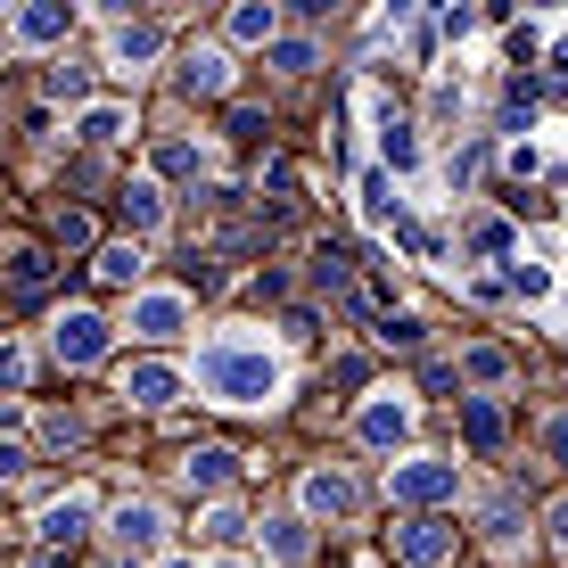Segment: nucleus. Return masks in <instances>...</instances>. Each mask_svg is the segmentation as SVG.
Masks as SVG:
<instances>
[{"mask_svg":"<svg viewBox=\"0 0 568 568\" xmlns=\"http://www.w3.org/2000/svg\"><path fill=\"white\" fill-rule=\"evenodd\" d=\"M199 396H214V404H272L281 396V355H272L264 338L223 329V338L199 346Z\"/></svg>","mask_w":568,"mask_h":568,"instance_id":"1","label":"nucleus"},{"mask_svg":"<svg viewBox=\"0 0 568 568\" xmlns=\"http://www.w3.org/2000/svg\"><path fill=\"white\" fill-rule=\"evenodd\" d=\"M387 495L404 503V511H437V503L462 495V462H437V454H404L387 469Z\"/></svg>","mask_w":568,"mask_h":568,"instance_id":"2","label":"nucleus"},{"mask_svg":"<svg viewBox=\"0 0 568 568\" xmlns=\"http://www.w3.org/2000/svg\"><path fill=\"white\" fill-rule=\"evenodd\" d=\"M108 346H115V329H108L91 305H74V313H58V322H50V355L67 363V371H91Z\"/></svg>","mask_w":568,"mask_h":568,"instance_id":"3","label":"nucleus"},{"mask_svg":"<svg viewBox=\"0 0 568 568\" xmlns=\"http://www.w3.org/2000/svg\"><path fill=\"white\" fill-rule=\"evenodd\" d=\"M363 511V486L346 478V469H305L297 478V519L313 527V519H355Z\"/></svg>","mask_w":568,"mask_h":568,"instance_id":"4","label":"nucleus"},{"mask_svg":"<svg viewBox=\"0 0 568 568\" xmlns=\"http://www.w3.org/2000/svg\"><path fill=\"white\" fill-rule=\"evenodd\" d=\"M108 536H115V552H124V560H165V511H156L149 495L141 503H115Z\"/></svg>","mask_w":568,"mask_h":568,"instance_id":"5","label":"nucleus"},{"mask_svg":"<svg viewBox=\"0 0 568 568\" xmlns=\"http://www.w3.org/2000/svg\"><path fill=\"white\" fill-rule=\"evenodd\" d=\"M91 519H100V503H91V495H83V486H74V495H58V503H50V511H42V519H33V536H42V552H50V560H67V552H74V544H83V536H91Z\"/></svg>","mask_w":568,"mask_h":568,"instance_id":"6","label":"nucleus"},{"mask_svg":"<svg viewBox=\"0 0 568 568\" xmlns=\"http://www.w3.org/2000/svg\"><path fill=\"white\" fill-rule=\"evenodd\" d=\"M182 329H190V288H141V297H132V338L165 346V338H182Z\"/></svg>","mask_w":568,"mask_h":568,"instance_id":"7","label":"nucleus"},{"mask_svg":"<svg viewBox=\"0 0 568 568\" xmlns=\"http://www.w3.org/2000/svg\"><path fill=\"white\" fill-rule=\"evenodd\" d=\"M355 437L371 445V454H396V445L413 437V396H371L355 413Z\"/></svg>","mask_w":568,"mask_h":568,"instance_id":"8","label":"nucleus"},{"mask_svg":"<svg viewBox=\"0 0 568 568\" xmlns=\"http://www.w3.org/2000/svg\"><path fill=\"white\" fill-rule=\"evenodd\" d=\"M454 544H462V527H445V519H404L396 527V560L404 568H445Z\"/></svg>","mask_w":568,"mask_h":568,"instance_id":"9","label":"nucleus"},{"mask_svg":"<svg viewBox=\"0 0 568 568\" xmlns=\"http://www.w3.org/2000/svg\"><path fill=\"white\" fill-rule=\"evenodd\" d=\"M462 445L469 454H503L511 445V420H503L495 396H462Z\"/></svg>","mask_w":568,"mask_h":568,"instance_id":"10","label":"nucleus"},{"mask_svg":"<svg viewBox=\"0 0 568 568\" xmlns=\"http://www.w3.org/2000/svg\"><path fill=\"white\" fill-rule=\"evenodd\" d=\"M124 396L141 404V413H165V404L182 396V371H173V363H132L124 371Z\"/></svg>","mask_w":568,"mask_h":568,"instance_id":"11","label":"nucleus"},{"mask_svg":"<svg viewBox=\"0 0 568 568\" xmlns=\"http://www.w3.org/2000/svg\"><path fill=\"white\" fill-rule=\"evenodd\" d=\"M182 478L199 486V495H223V486L240 478V454H231V445H190V454H182Z\"/></svg>","mask_w":568,"mask_h":568,"instance_id":"12","label":"nucleus"},{"mask_svg":"<svg viewBox=\"0 0 568 568\" xmlns=\"http://www.w3.org/2000/svg\"><path fill=\"white\" fill-rule=\"evenodd\" d=\"M264 560L272 568H305L313 560V527L288 511V519H264Z\"/></svg>","mask_w":568,"mask_h":568,"instance_id":"13","label":"nucleus"},{"mask_svg":"<svg viewBox=\"0 0 568 568\" xmlns=\"http://www.w3.org/2000/svg\"><path fill=\"white\" fill-rule=\"evenodd\" d=\"M173 83H182L190 100H223V91H231V67H223V50H190L182 67H173Z\"/></svg>","mask_w":568,"mask_h":568,"instance_id":"14","label":"nucleus"},{"mask_svg":"<svg viewBox=\"0 0 568 568\" xmlns=\"http://www.w3.org/2000/svg\"><path fill=\"white\" fill-rule=\"evenodd\" d=\"M67 0H33V9H17V42L26 50H50V42H67Z\"/></svg>","mask_w":568,"mask_h":568,"instance_id":"15","label":"nucleus"},{"mask_svg":"<svg viewBox=\"0 0 568 568\" xmlns=\"http://www.w3.org/2000/svg\"><path fill=\"white\" fill-rule=\"evenodd\" d=\"M355 206H363V223H371V231H396V214H404V206H396V182H387L379 165H363V182H355Z\"/></svg>","mask_w":568,"mask_h":568,"instance_id":"16","label":"nucleus"},{"mask_svg":"<svg viewBox=\"0 0 568 568\" xmlns=\"http://www.w3.org/2000/svg\"><path fill=\"white\" fill-rule=\"evenodd\" d=\"M124 132H132V108H115V100L74 115V141H83V149H108V141H124Z\"/></svg>","mask_w":568,"mask_h":568,"instance_id":"17","label":"nucleus"},{"mask_svg":"<svg viewBox=\"0 0 568 568\" xmlns=\"http://www.w3.org/2000/svg\"><path fill=\"white\" fill-rule=\"evenodd\" d=\"M478 527H486V544H519L527 511H519V495H511V486H495V495L478 503Z\"/></svg>","mask_w":568,"mask_h":568,"instance_id":"18","label":"nucleus"},{"mask_svg":"<svg viewBox=\"0 0 568 568\" xmlns=\"http://www.w3.org/2000/svg\"><path fill=\"white\" fill-rule=\"evenodd\" d=\"M223 33H231V42H264L272 50V42H281V9H272V0H240Z\"/></svg>","mask_w":568,"mask_h":568,"instance_id":"19","label":"nucleus"},{"mask_svg":"<svg viewBox=\"0 0 568 568\" xmlns=\"http://www.w3.org/2000/svg\"><path fill=\"white\" fill-rule=\"evenodd\" d=\"M206 165V149L199 141H156V156H149V182L165 190V182H190V173Z\"/></svg>","mask_w":568,"mask_h":568,"instance_id":"20","label":"nucleus"},{"mask_svg":"<svg viewBox=\"0 0 568 568\" xmlns=\"http://www.w3.org/2000/svg\"><path fill=\"white\" fill-rule=\"evenodd\" d=\"M149 58H165V26H149V17H141V26H115V67L141 74Z\"/></svg>","mask_w":568,"mask_h":568,"instance_id":"21","label":"nucleus"},{"mask_svg":"<svg viewBox=\"0 0 568 568\" xmlns=\"http://www.w3.org/2000/svg\"><path fill=\"white\" fill-rule=\"evenodd\" d=\"M413 165H420V132L379 115V173H413Z\"/></svg>","mask_w":568,"mask_h":568,"instance_id":"22","label":"nucleus"},{"mask_svg":"<svg viewBox=\"0 0 568 568\" xmlns=\"http://www.w3.org/2000/svg\"><path fill=\"white\" fill-rule=\"evenodd\" d=\"M462 387H503V379H511V355H503V346L495 338H486V346H462Z\"/></svg>","mask_w":568,"mask_h":568,"instance_id":"23","label":"nucleus"},{"mask_svg":"<svg viewBox=\"0 0 568 568\" xmlns=\"http://www.w3.org/2000/svg\"><path fill=\"white\" fill-rule=\"evenodd\" d=\"M91 272H100L108 288H132L149 272V256H141V240H115V247H100V264H91Z\"/></svg>","mask_w":568,"mask_h":568,"instance_id":"24","label":"nucleus"},{"mask_svg":"<svg viewBox=\"0 0 568 568\" xmlns=\"http://www.w3.org/2000/svg\"><path fill=\"white\" fill-rule=\"evenodd\" d=\"M124 223H132V240H141V231H156V223H165V190H156L149 173H141V182H132V190H124Z\"/></svg>","mask_w":568,"mask_h":568,"instance_id":"25","label":"nucleus"},{"mask_svg":"<svg viewBox=\"0 0 568 568\" xmlns=\"http://www.w3.org/2000/svg\"><path fill=\"white\" fill-rule=\"evenodd\" d=\"M469 256L511 264V256H519V247H511V223H503V214H478V223H469Z\"/></svg>","mask_w":568,"mask_h":568,"instance_id":"26","label":"nucleus"},{"mask_svg":"<svg viewBox=\"0 0 568 568\" xmlns=\"http://www.w3.org/2000/svg\"><path fill=\"white\" fill-rule=\"evenodd\" d=\"M503 297H552V272H544L536 256H511V272H503Z\"/></svg>","mask_w":568,"mask_h":568,"instance_id":"27","label":"nucleus"},{"mask_svg":"<svg viewBox=\"0 0 568 568\" xmlns=\"http://www.w3.org/2000/svg\"><path fill=\"white\" fill-rule=\"evenodd\" d=\"M313 288H355V256H346V247H313Z\"/></svg>","mask_w":568,"mask_h":568,"instance_id":"28","label":"nucleus"},{"mask_svg":"<svg viewBox=\"0 0 568 568\" xmlns=\"http://www.w3.org/2000/svg\"><path fill=\"white\" fill-rule=\"evenodd\" d=\"M272 67H281V74H313V67H322V50H313L305 33H281V42H272Z\"/></svg>","mask_w":568,"mask_h":568,"instance_id":"29","label":"nucleus"},{"mask_svg":"<svg viewBox=\"0 0 568 568\" xmlns=\"http://www.w3.org/2000/svg\"><path fill=\"white\" fill-rule=\"evenodd\" d=\"M9 281L17 288H42L50 281V256H42V247H9Z\"/></svg>","mask_w":568,"mask_h":568,"instance_id":"30","label":"nucleus"},{"mask_svg":"<svg viewBox=\"0 0 568 568\" xmlns=\"http://www.w3.org/2000/svg\"><path fill=\"white\" fill-rule=\"evenodd\" d=\"M91 240H100V223L83 206H58V247H91Z\"/></svg>","mask_w":568,"mask_h":568,"instance_id":"31","label":"nucleus"},{"mask_svg":"<svg viewBox=\"0 0 568 568\" xmlns=\"http://www.w3.org/2000/svg\"><path fill=\"white\" fill-rule=\"evenodd\" d=\"M83 91H91V67L58 58V67H50V100H83Z\"/></svg>","mask_w":568,"mask_h":568,"instance_id":"32","label":"nucleus"},{"mask_svg":"<svg viewBox=\"0 0 568 568\" xmlns=\"http://www.w3.org/2000/svg\"><path fill=\"white\" fill-rule=\"evenodd\" d=\"M9 387H26V346L0 338V396H9Z\"/></svg>","mask_w":568,"mask_h":568,"instance_id":"33","label":"nucleus"},{"mask_svg":"<svg viewBox=\"0 0 568 568\" xmlns=\"http://www.w3.org/2000/svg\"><path fill=\"white\" fill-rule=\"evenodd\" d=\"M240 527H247V519L231 511V503H214V511H206V536H214V544H231V536H240Z\"/></svg>","mask_w":568,"mask_h":568,"instance_id":"34","label":"nucleus"},{"mask_svg":"<svg viewBox=\"0 0 568 568\" xmlns=\"http://www.w3.org/2000/svg\"><path fill=\"white\" fill-rule=\"evenodd\" d=\"M478 165H486V141H469V149H454V190H462V182H478Z\"/></svg>","mask_w":568,"mask_h":568,"instance_id":"35","label":"nucleus"},{"mask_svg":"<svg viewBox=\"0 0 568 568\" xmlns=\"http://www.w3.org/2000/svg\"><path fill=\"white\" fill-rule=\"evenodd\" d=\"M544 536H552V544H568V495L552 503V511H544Z\"/></svg>","mask_w":568,"mask_h":568,"instance_id":"36","label":"nucleus"},{"mask_svg":"<svg viewBox=\"0 0 568 568\" xmlns=\"http://www.w3.org/2000/svg\"><path fill=\"white\" fill-rule=\"evenodd\" d=\"M17 469H26V445H9V437H0V478H17Z\"/></svg>","mask_w":568,"mask_h":568,"instance_id":"37","label":"nucleus"},{"mask_svg":"<svg viewBox=\"0 0 568 568\" xmlns=\"http://www.w3.org/2000/svg\"><path fill=\"white\" fill-rule=\"evenodd\" d=\"M544 445H552V454L568 462V420H552V428H544Z\"/></svg>","mask_w":568,"mask_h":568,"instance_id":"38","label":"nucleus"},{"mask_svg":"<svg viewBox=\"0 0 568 568\" xmlns=\"http://www.w3.org/2000/svg\"><path fill=\"white\" fill-rule=\"evenodd\" d=\"M156 568H199V560H173V552H165V560H156Z\"/></svg>","mask_w":568,"mask_h":568,"instance_id":"39","label":"nucleus"},{"mask_svg":"<svg viewBox=\"0 0 568 568\" xmlns=\"http://www.w3.org/2000/svg\"><path fill=\"white\" fill-rule=\"evenodd\" d=\"M206 568H247V560H206Z\"/></svg>","mask_w":568,"mask_h":568,"instance_id":"40","label":"nucleus"},{"mask_svg":"<svg viewBox=\"0 0 568 568\" xmlns=\"http://www.w3.org/2000/svg\"><path fill=\"white\" fill-rule=\"evenodd\" d=\"M363 568H379V560H363Z\"/></svg>","mask_w":568,"mask_h":568,"instance_id":"41","label":"nucleus"}]
</instances>
